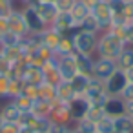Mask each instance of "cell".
<instances>
[{
	"label": "cell",
	"mask_w": 133,
	"mask_h": 133,
	"mask_svg": "<svg viewBox=\"0 0 133 133\" xmlns=\"http://www.w3.org/2000/svg\"><path fill=\"white\" fill-rule=\"evenodd\" d=\"M0 128H2V118H0Z\"/></svg>",
	"instance_id": "cell-46"
},
{
	"label": "cell",
	"mask_w": 133,
	"mask_h": 133,
	"mask_svg": "<svg viewBox=\"0 0 133 133\" xmlns=\"http://www.w3.org/2000/svg\"><path fill=\"white\" fill-rule=\"evenodd\" d=\"M89 13H91V9L88 8V4L84 2V0H75V4H73L71 9H69V15H71V18L75 20L77 28L82 24V20H84L86 17H89Z\"/></svg>",
	"instance_id": "cell-18"
},
{
	"label": "cell",
	"mask_w": 133,
	"mask_h": 133,
	"mask_svg": "<svg viewBox=\"0 0 133 133\" xmlns=\"http://www.w3.org/2000/svg\"><path fill=\"white\" fill-rule=\"evenodd\" d=\"M0 53H2V55H4L9 62H17V60L24 58V53H22L20 44H18V46H2Z\"/></svg>",
	"instance_id": "cell-28"
},
{
	"label": "cell",
	"mask_w": 133,
	"mask_h": 133,
	"mask_svg": "<svg viewBox=\"0 0 133 133\" xmlns=\"http://www.w3.org/2000/svg\"><path fill=\"white\" fill-rule=\"evenodd\" d=\"M20 9H22V15H24V20H26V26H28V31L29 33H42L46 28H49L38 17V13L35 11L33 6H22Z\"/></svg>",
	"instance_id": "cell-8"
},
{
	"label": "cell",
	"mask_w": 133,
	"mask_h": 133,
	"mask_svg": "<svg viewBox=\"0 0 133 133\" xmlns=\"http://www.w3.org/2000/svg\"><path fill=\"white\" fill-rule=\"evenodd\" d=\"M113 126L117 133H133V120L128 115H120L113 118Z\"/></svg>",
	"instance_id": "cell-25"
},
{
	"label": "cell",
	"mask_w": 133,
	"mask_h": 133,
	"mask_svg": "<svg viewBox=\"0 0 133 133\" xmlns=\"http://www.w3.org/2000/svg\"><path fill=\"white\" fill-rule=\"evenodd\" d=\"M120 98H122L124 102H133V84L128 82V86H126V89L122 91Z\"/></svg>",
	"instance_id": "cell-40"
},
{
	"label": "cell",
	"mask_w": 133,
	"mask_h": 133,
	"mask_svg": "<svg viewBox=\"0 0 133 133\" xmlns=\"http://www.w3.org/2000/svg\"><path fill=\"white\" fill-rule=\"evenodd\" d=\"M29 6H33L35 8V11L38 13V17L44 20V24L46 26H51L53 24V20L57 18V15L60 13L58 11V8H57V4L55 2H51V0H35L33 4H29Z\"/></svg>",
	"instance_id": "cell-7"
},
{
	"label": "cell",
	"mask_w": 133,
	"mask_h": 133,
	"mask_svg": "<svg viewBox=\"0 0 133 133\" xmlns=\"http://www.w3.org/2000/svg\"><path fill=\"white\" fill-rule=\"evenodd\" d=\"M55 4H57L58 11H69L71 6L75 4V0H55Z\"/></svg>",
	"instance_id": "cell-41"
},
{
	"label": "cell",
	"mask_w": 133,
	"mask_h": 133,
	"mask_svg": "<svg viewBox=\"0 0 133 133\" xmlns=\"http://www.w3.org/2000/svg\"><path fill=\"white\" fill-rule=\"evenodd\" d=\"M38 98H44L48 102H55L57 100V86H53L49 82H42L38 86Z\"/></svg>",
	"instance_id": "cell-26"
},
{
	"label": "cell",
	"mask_w": 133,
	"mask_h": 133,
	"mask_svg": "<svg viewBox=\"0 0 133 133\" xmlns=\"http://www.w3.org/2000/svg\"><path fill=\"white\" fill-rule=\"evenodd\" d=\"M24 78H9V100L24 93Z\"/></svg>",
	"instance_id": "cell-30"
},
{
	"label": "cell",
	"mask_w": 133,
	"mask_h": 133,
	"mask_svg": "<svg viewBox=\"0 0 133 133\" xmlns=\"http://www.w3.org/2000/svg\"><path fill=\"white\" fill-rule=\"evenodd\" d=\"M84 97L88 98V102H89L91 106H102V108H104L106 100L109 98V97H108V93H106L104 82H102V80H98V78H95V77H91L89 86H88V89H86Z\"/></svg>",
	"instance_id": "cell-4"
},
{
	"label": "cell",
	"mask_w": 133,
	"mask_h": 133,
	"mask_svg": "<svg viewBox=\"0 0 133 133\" xmlns=\"http://www.w3.org/2000/svg\"><path fill=\"white\" fill-rule=\"evenodd\" d=\"M75 64H77V71L80 75H88V77H93V58L91 55H82V53H77L75 51Z\"/></svg>",
	"instance_id": "cell-17"
},
{
	"label": "cell",
	"mask_w": 133,
	"mask_h": 133,
	"mask_svg": "<svg viewBox=\"0 0 133 133\" xmlns=\"http://www.w3.org/2000/svg\"><path fill=\"white\" fill-rule=\"evenodd\" d=\"M102 117H106V113H104V108H102V106H89L88 115H86V118H88V120H91V122L95 124V122H98Z\"/></svg>",
	"instance_id": "cell-34"
},
{
	"label": "cell",
	"mask_w": 133,
	"mask_h": 133,
	"mask_svg": "<svg viewBox=\"0 0 133 133\" xmlns=\"http://www.w3.org/2000/svg\"><path fill=\"white\" fill-rule=\"evenodd\" d=\"M9 69H11V62L0 53V77H4V75H9Z\"/></svg>",
	"instance_id": "cell-37"
},
{
	"label": "cell",
	"mask_w": 133,
	"mask_h": 133,
	"mask_svg": "<svg viewBox=\"0 0 133 133\" xmlns=\"http://www.w3.org/2000/svg\"><path fill=\"white\" fill-rule=\"evenodd\" d=\"M126 77H128V82H129V84H133V68L126 69Z\"/></svg>",
	"instance_id": "cell-44"
},
{
	"label": "cell",
	"mask_w": 133,
	"mask_h": 133,
	"mask_svg": "<svg viewBox=\"0 0 133 133\" xmlns=\"http://www.w3.org/2000/svg\"><path fill=\"white\" fill-rule=\"evenodd\" d=\"M75 55V53H73ZM68 55V57H58V73L62 80H71L75 75H78L77 71V64H75V57Z\"/></svg>",
	"instance_id": "cell-13"
},
{
	"label": "cell",
	"mask_w": 133,
	"mask_h": 133,
	"mask_svg": "<svg viewBox=\"0 0 133 133\" xmlns=\"http://www.w3.org/2000/svg\"><path fill=\"white\" fill-rule=\"evenodd\" d=\"M126 115L133 120V102H126Z\"/></svg>",
	"instance_id": "cell-43"
},
{
	"label": "cell",
	"mask_w": 133,
	"mask_h": 133,
	"mask_svg": "<svg viewBox=\"0 0 133 133\" xmlns=\"http://www.w3.org/2000/svg\"><path fill=\"white\" fill-rule=\"evenodd\" d=\"M49 120L55 122V124H73V118H71V111H69L68 102L55 100L53 106H51V111H49Z\"/></svg>",
	"instance_id": "cell-9"
},
{
	"label": "cell",
	"mask_w": 133,
	"mask_h": 133,
	"mask_svg": "<svg viewBox=\"0 0 133 133\" xmlns=\"http://www.w3.org/2000/svg\"><path fill=\"white\" fill-rule=\"evenodd\" d=\"M104 113L108 117H111V118L126 115V102L120 97H109L106 100V104H104Z\"/></svg>",
	"instance_id": "cell-15"
},
{
	"label": "cell",
	"mask_w": 133,
	"mask_h": 133,
	"mask_svg": "<svg viewBox=\"0 0 133 133\" xmlns=\"http://www.w3.org/2000/svg\"><path fill=\"white\" fill-rule=\"evenodd\" d=\"M9 100V77H0V102Z\"/></svg>",
	"instance_id": "cell-35"
},
{
	"label": "cell",
	"mask_w": 133,
	"mask_h": 133,
	"mask_svg": "<svg viewBox=\"0 0 133 133\" xmlns=\"http://www.w3.org/2000/svg\"><path fill=\"white\" fill-rule=\"evenodd\" d=\"M20 115H22V111L17 108V104L13 100L0 102V118H2V122H15V124H18Z\"/></svg>",
	"instance_id": "cell-14"
},
{
	"label": "cell",
	"mask_w": 133,
	"mask_h": 133,
	"mask_svg": "<svg viewBox=\"0 0 133 133\" xmlns=\"http://www.w3.org/2000/svg\"><path fill=\"white\" fill-rule=\"evenodd\" d=\"M51 28H53L55 31L62 33V35H68V33H73V31L77 29V24H75V20L71 18L69 11H60V13L57 15V18L53 20Z\"/></svg>",
	"instance_id": "cell-12"
},
{
	"label": "cell",
	"mask_w": 133,
	"mask_h": 133,
	"mask_svg": "<svg viewBox=\"0 0 133 133\" xmlns=\"http://www.w3.org/2000/svg\"><path fill=\"white\" fill-rule=\"evenodd\" d=\"M124 46H128L120 35V29L111 28L108 31H102L98 35V42H97V51L95 57H104V58H111L117 60L120 51L124 49Z\"/></svg>",
	"instance_id": "cell-1"
},
{
	"label": "cell",
	"mask_w": 133,
	"mask_h": 133,
	"mask_svg": "<svg viewBox=\"0 0 133 133\" xmlns=\"http://www.w3.org/2000/svg\"><path fill=\"white\" fill-rule=\"evenodd\" d=\"M126 86H128V77H126V71H122V69H117L104 82V88H106L108 97H120L122 91L126 89Z\"/></svg>",
	"instance_id": "cell-6"
},
{
	"label": "cell",
	"mask_w": 133,
	"mask_h": 133,
	"mask_svg": "<svg viewBox=\"0 0 133 133\" xmlns=\"http://www.w3.org/2000/svg\"><path fill=\"white\" fill-rule=\"evenodd\" d=\"M49 133H73V124H55V122H51Z\"/></svg>",
	"instance_id": "cell-36"
},
{
	"label": "cell",
	"mask_w": 133,
	"mask_h": 133,
	"mask_svg": "<svg viewBox=\"0 0 133 133\" xmlns=\"http://www.w3.org/2000/svg\"><path fill=\"white\" fill-rule=\"evenodd\" d=\"M78 29H82V31H89V33H100L98 31V24H97V20H95V17L89 13V17H86L84 20H82V24L78 26Z\"/></svg>",
	"instance_id": "cell-33"
},
{
	"label": "cell",
	"mask_w": 133,
	"mask_h": 133,
	"mask_svg": "<svg viewBox=\"0 0 133 133\" xmlns=\"http://www.w3.org/2000/svg\"><path fill=\"white\" fill-rule=\"evenodd\" d=\"M8 31H13V33H17V35H20V37L29 35L20 8H15V9L9 13V17H8Z\"/></svg>",
	"instance_id": "cell-10"
},
{
	"label": "cell",
	"mask_w": 133,
	"mask_h": 133,
	"mask_svg": "<svg viewBox=\"0 0 133 133\" xmlns=\"http://www.w3.org/2000/svg\"><path fill=\"white\" fill-rule=\"evenodd\" d=\"M8 31V18L6 17H0V35Z\"/></svg>",
	"instance_id": "cell-42"
},
{
	"label": "cell",
	"mask_w": 133,
	"mask_h": 133,
	"mask_svg": "<svg viewBox=\"0 0 133 133\" xmlns=\"http://www.w3.org/2000/svg\"><path fill=\"white\" fill-rule=\"evenodd\" d=\"M22 78H24L26 84L40 86V84L44 82V71H42V68H38V66H31V64H29V68L26 69V73H24Z\"/></svg>",
	"instance_id": "cell-19"
},
{
	"label": "cell",
	"mask_w": 133,
	"mask_h": 133,
	"mask_svg": "<svg viewBox=\"0 0 133 133\" xmlns=\"http://www.w3.org/2000/svg\"><path fill=\"white\" fill-rule=\"evenodd\" d=\"M89 80H91V77H88V75H80V73L75 75V77L69 80V84H71L75 95H82V97H84V93H86V89H88V86H89Z\"/></svg>",
	"instance_id": "cell-22"
},
{
	"label": "cell",
	"mask_w": 133,
	"mask_h": 133,
	"mask_svg": "<svg viewBox=\"0 0 133 133\" xmlns=\"http://www.w3.org/2000/svg\"><path fill=\"white\" fill-rule=\"evenodd\" d=\"M75 53V48H73V38H71V33L68 35H62L57 49H55V55L57 57H68V55H73Z\"/></svg>",
	"instance_id": "cell-20"
},
{
	"label": "cell",
	"mask_w": 133,
	"mask_h": 133,
	"mask_svg": "<svg viewBox=\"0 0 133 133\" xmlns=\"http://www.w3.org/2000/svg\"><path fill=\"white\" fill-rule=\"evenodd\" d=\"M15 104H17V108L22 111V113H28V111H31V106H33V98H29L28 95H18V97H15V98H11Z\"/></svg>",
	"instance_id": "cell-32"
},
{
	"label": "cell",
	"mask_w": 133,
	"mask_h": 133,
	"mask_svg": "<svg viewBox=\"0 0 133 133\" xmlns=\"http://www.w3.org/2000/svg\"><path fill=\"white\" fill-rule=\"evenodd\" d=\"M75 97L77 95H75V91H73V88H71V84L68 80H62L57 86V100H60V102H71Z\"/></svg>",
	"instance_id": "cell-23"
},
{
	"label": "cell",
	"mask_w": 133,
	"mask_h": 133,
	"mask_svg": "<svg viewBox=\"0 0 133 133\" xmlns=\"http://www.w3.org/2000/svg\"><path fill=\"white\" fill-rule=\"evenodd\" d=\"M15 2H20V8H22V6H29V4H33L35 0H15Z\"/></svg>",
	"instance_id": "cell-45"
},
{
	"label": "cell",
	"mask_w": 133,
	"mask_h": 133,
	"mask_svg": "<svg viewBox=\"0 0 133 133\" xmlns=\"http://www.w3.org/2000/svg\"><path fill=\"white\" fill-rule=\"evenodd\" d=\"M24 95H28L29 98H38V86H33V84H26L24 86Z\"/></svg>",
	"instance_id": "cell-39"
},
{
	"label": "cell",
	"mask_w": 133,
	"mask_h": 133,
	"mask_svg": "<svg viewBox=\"0 0 133 133\" xmlns=\"http://www.w3.org/2000/svg\"><path fill=\"white\" fill-rule=\"evenodd\" d=\"M60 38H62V33L55 31V29L49 26V28H46V29L40 33V46H46V48H49V49L55 53V49H57Z\"/></svg>",
	"instance_id": "cell-16"
},
{
	"label": "cell",
	"mask_w": 133,
	"mask_h": 133,
	"mask_svg": "<svg viewBox=\"0 0 133 133\" xmlns=\"http://www.w3.org/2000/svg\"><path fill=\"white\" fill-rule=\"evenodd\" d=\"M68 106H69V111H71V118H73V122H78V120L86 118L88 109H89V106H91V104L88 102V98H86V97L77 95L71 102H68Z\"/></svg>",
	"instance_id": "cell-11"
},
{
	"label": "cell",
	"mask_w": 133,
	"mask_h": 133,
	"mask_svg": "<svg viewBox=\"0 0 133 133\" xmlns=\"http://www.w3.org/2000/svg\"><path fill=\"white\" fill-rule=\"evenodd\" d=\"M117 66L122 71L133 68V46H124V49L120 51V55L117 58Z\"/></svg>",
	"instance_id": "cell-21"
},
{
	"label": "cell",
	"mask_w": 133,
	"mask_h": 133,
	"mask_svg": "<svg viewBox=\"0 0 133 133\" xmlns=\"http://www.w3.org/2000/svg\"><path fill=\"white\" fill-rule=\"evenodd\" d=\"M95 133H115L113 118L111 117H102L98 122H95Z\"/></svg>",
	"instance_id": "cell-29"
},
{
	"label": "cell",
	"mask_w": 133,
	"mask_h": 133,
	"mask_svg": "<svg viewBox=\"0 0 133 133\" xmlns=\"http://www.w3.org/2000/svg\"><path fill=\"white\" fill-rule=\"evenodd\" d=\"M28 68H29L28 58H20V60H17V62H11V69H9V75H8V77H9V78H22Z\"/></svg>",
	"instance_id": "cell-27"
},
{
	"label": "cell",
	"mask_w": 133,
	"mask_h": 133,
	"mask_svg": "<svg viewBox=\"0 0 133 133\" xmlns=\"http://www.w3.org/2000/svg\"><path fill=\"white\" fill-rule=\"evenodd\" d=\"M115 133H117V131H115Z\"/></svg>",
	"instance_id": "cell-47"
},
{
	"label": "cell",
	"mask_w": 133,
	"mask_h": 133,
	"mask_svg": "<svg viewBox=\"0 0 133 133\" xmlns=\"http://www.w3.org/2000/svg\"><path fill=\"white\" fill-rule=\"evenodd\" d=\"M91 15L95 17L97 24H98V31H108L111 28V20H113V13H111V8H109V2L108 0H98V2L91 8ZM98 33V35H100Z\"/></svg>",
	"instance_id": "cell-3"
},
{
	"label": "cell",
	"mask_w": 133,
	"mask_h": 133,
	"mask_svg": "<svg viewBox=\"0 0 133 133\" xmlns=\"http://www.w3.org/2000/svg\"><path fill=\"white\" fill-rule=\"evenodd\" d=\"M51 106H53V102H48L44 98H35L33 100V106H31V113L35 117H48L49 118Z\"/></svg>",
	"instance_id": "cell-24"
},
{
	"label": "cell",
	"mask_w": 133,
	"mask_h": 133,
	"mask_svg": "<svg viewBox=\"0 0 133 133\" xmlns=\"http://www.w3.org/2000/svg\"><path fill=\"white\" fill-rule=\"evenodd\" d=\"M71 38H73V48H75L77 53L95 57L97 42H98V33H89V31H82V29L77 28L71 33Z\"/></svg>",
	"instance_id": "cell-2"
},
{
	"label": "cell",
	"mask_w": 133,
	"mask_h": 133,
	"mask_svg": "<svg viewBox=\"0 0 133 133\" xmlns=\"http://www.w3.org/2000/svg\"><path fill=\"white\" fill-rule=\"evenodd\" d=\"M118 69L117 66V60H111V58H104V57H95L93 58V77L106 82L115 71Z\"/></svg>",
	"instance_id": "cell-5"
},
{
	"label": "cell",
	"mask_w": 133,
	"mask_h": 133,
	"mask_svg": "<svg viewBox=\"0 0 133 133\" xmlns=\"http://www.w3.org/2000/svg\"><path fill=\"white\" fill-rule=\"evenodd\" d=\"M18 124L15 122H2V128H0V133H18Z\"/></svg>",
	"instance_id": "cell-38"
},
{
	"label": "cell",
	"mask_w": 133,
	"mask_h": 133,
	"mask_svg": "<svg viewBox=\"0 0 133 133\" xmlns=\"http://www.w3.org/2000/svg\"><path fill=\"white\" fill-rule=\"evenodd\" d=\"M22 38L24 37H20V35L13 33V31H6V33L0 35V44L2 46H18L22 42Z\"/></svg>",
	"instance_id": "cell-31"
}]
</instances>
